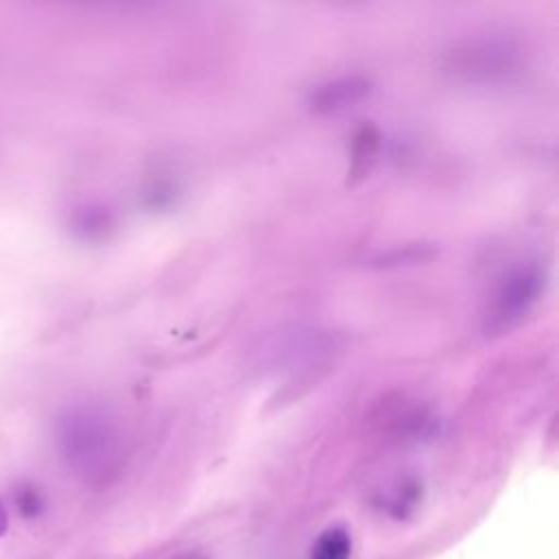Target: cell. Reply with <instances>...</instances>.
<instances>
[{
  "instance_id": "1",
  "label": "cell",
  "mask_w": 559,
  "mask_h": 559,
  "mask_svg": "<svg viewBox=\"0 0 559 559\" xmlns=\"http://www.w3.org/2000/svg\"><path fill=\"white\" fill-rule=\"evenodd\" d=\"M63 461L83 476L109 472L122 452V435L111 413L94 402L68 406L55 426Z\"/></svg>"
},
{
  "instance_id": "2",
  "label": "cell",
  "mask_w": 559,
  "mask_h": 559,
  "mask_svg": "<svg viewBox=\"0 0 559 559\" xmlns=\"http://www.w3.org/2000/svg\"><path fill=\"white\" fill-rule=\"evenodd\" d=\"M542 273L533 264H520L511 269L493 293V301L487 310V328L500 332L518 323L542 293Z\"/></svg>"
},
{
  "instance_id": "3",
  "label": "cell",
  "mask_w": 559,
  "mask_h": 559,
  "mask_svg": "<svg viewBox=\"0 0 559 559\" xmlns=\"http://www.w3.org/2000/svg\"><path fill=\"white\" fill-rule=\"evenodd\" d=\"M371 94V81L360 74L328 79L310 90L308 105L314 114H338L356 107Z\"/></svg>"
},
{
  "instance_id": "4",
  "label": "cell",
  "mask_w": 559,
  "mask_h": 559,
  "mask_svg": "<svg viewBox=\"0 0 559 559\" xmlns=\"http://www.w3.org/2000/svg\"><path fill=\"white\" fill-rule=\"evenodd\" d=\"M352 555V539L345 528L334 526L321 533V537L314 542L310 559H349Z\"/></svg>"
},
{
  "instance_id": "5",
  "label": "cell",
  "mask_w": 559,
  "mask_h": 559,
  "mask_svg": "<svg viewBox=\"0 0 559 559\" xmlns=\"http://www.w3.org/2000/svg\"><path fill=\"white\" fill-rule=\"evenodd\" d=\"M7 524H9V520H7V511H4V507H2V502H0V535L7 531Z\"/></svg>"
}]
</instances>
